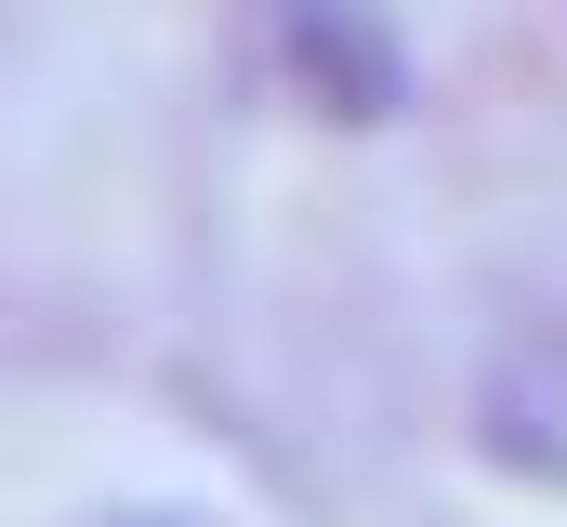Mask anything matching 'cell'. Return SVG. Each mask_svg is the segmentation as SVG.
<instances>
[{
	"label": "cell",
	"mask_w": 567,
	"mask_h": 527,
	"mask_svg": "<svg viewBox=\"0 0 567 527\" xmlns=\"http://www.w3.org/2000/svg\"><path fill=\"white\" fill-rule=\"evenodd\" d=\"M488 448L528 462V475H567V330H542V343L488 383Z\"/></svg>",
	"instance_id": "1"
},
{
	"label": "cell",
	"mask_w": 567,
	"mask_h": 527,
	"mask_svg": "<svg viewBox=\"0 0 567 527\" xmlns=\"http://www.w3.org/2000/svg\"><path fill=\"white\" fill-rule=\"evenodd\" d=\"M290 53H303V80H330V93H343V120H370V106L396 93V53H383L343 0H290Z\"/></svg>",
	"instance_id": "2"
}]
</instances>
